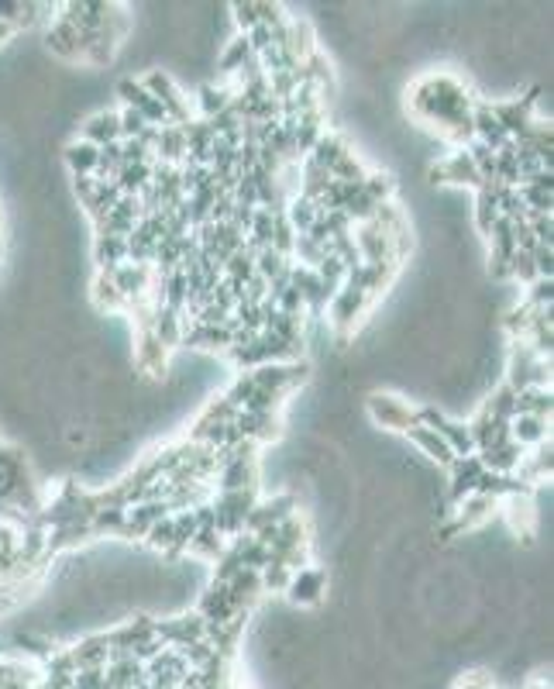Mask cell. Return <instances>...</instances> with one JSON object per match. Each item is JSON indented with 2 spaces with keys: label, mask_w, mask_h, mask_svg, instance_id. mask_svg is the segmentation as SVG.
<instances>
[{
  "label": "cell",
  "mask_w": 554,
  "mask_h": 689,
  "mask_svg": "<svg viewBox=\"0 0 554 689\" xmlns=\"http://www.w3.org/2000/svg\"><path fill=\"white\" fill-rule=\"evenodd\" d=\"M66 159H69V166H73L76 173L90 176L93 169H97V162H100V149H97V145H90V142H76V145H69Z\"/></svg>",
  "instance_id": "obj_1"
},
{
  "label": "cell",
  "mask_w": 554,
  "mask_h": 689,
  "mask_svg": "<svg viewBox=\"0 0 554 689\" xmlns=\"http://www.w3.org/2000/svg\"><path fill=\"white\" fill-rule=\"evenodd\" d=\"M14 483H18V472L7 459H0V497H7V493L14 490Z\"/></svg>",
  "instance_id": "obj_2"
}]
</instances>
